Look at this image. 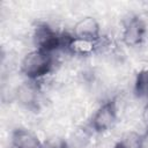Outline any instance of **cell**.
Segmentation results:
<instances>
[{
	"label": "cell",
	"mask_w": 148,
	"mask_h": 148,
	"mask_svg": "<svg viewBox=\"0 0 148 148\" xmlns=\"http://www.w3.org/2000/svg\"><path fill=\"white\" fill-rule=\"evenodd\" d=\"M16 97L21 104L27 108H32L37 103V90L31 83H23L17 88Z\"/></svg>",
	"instance_id": "cell-7"
},
{
	"label": "cell",
	"mask_w": 148,
	"mask_h": 148,
	"mask_svg": "<svg viewBox=\"0 0 148 148\" xmlns=\"http://www.w3.org/2000/svg\"><path fill=\"white\" fill-rule=\"evenodd\" d=\"M43 148H67V142L61 136H51L43 143Z\"/></svg>",
	"instance_id": "cell-11"
},
{
	"label": "cell",
	"mask_w": 148,
	"mask_h": 148,
	"mask_svg": "<svg viewBox=\"0 0 148 148\" xmlns=\"http://www.w3.org/2000/svg\"><path fill=\"white\" fill-rule=\"evenodd\" d=\"M117 110L114 101H109L104 103L94 114L91 120V126L97 132H103L109 130L116 121Z\"/></svg>",
	"instance_id": "cell-3"
},
{
	"label": "cell",
	"mask_w": 148,
	"mask_h": 148,
	"mask_svg": "<svg viewBox=\"0 0 148 148\" xmlns=\"http://www.w3.org/2000/svg\"><path fill=\"white\" fill-rule=\"evenodd\" d=\"M12 148H13V147H12Z\"/></svg>",
	"instance_id": "cell-13"
},
{
	"label": "cell",
	"mask_w": 148,
	"mask_h": 148,
	"mask_svg": "<svg viewBox=\"0 0 148 148\" xmlns=\"http://www.w3.org/2000/svg\"><path fill=\"white\" fill-rule=\"evenodd\" d=\"M74 37L95 43L99 39V24L90 16L83 17L74 27Z\"/></svg>",
	"instance_id": "cell-4"
},
{
	"label": "cell",
	"mask_w": 148,
	"mask_h": 148,
	"mask_svg": "<svg viewBox=\"0 0 148 148\" xmlns=\"http://www.w3.org/2000/svg\"><path fill=\"white\" fill-rule=\"evenodd\" d=\"M52 67L51 54L42 50L29 52L22 60L21 69L31 80L39 79L47 74Z\"/></svg>",
	"instance_id": "cell-1"
},
{
	"label": "cell",
	"mask_w": 148,
	"mask_h": 148,
	"mask_svg": "<svg viewBox=\"0 0 148 148\" xmlns=\"http://www.w3.org/2000/svg\"><path fill=\"white\" fill-rule=\"evenodd\" d=\"M146 32V25L143 21L139 17H132L125 25L123 40L128 46H135L140 44L143 39Z\"/></svg>",
	"instance_id": "cell-5"
},
{
	"label": "cell",
	"mask_w": 148,
	"mask_h": 148,
	"mask_svg": "<svg viewBox=\"0 0 148 148\" xmlns=\"http://www.w3.org/2000/svg\"><path fill=\"white\" fill-rule=\"evenodd\" d=\"M13 148H43L38 138L27 130H15L12 135Z\"/></svg>",
	"instance_id": "cell-6"
},
{
	"label": "cell",
	"mask_w": 148,
	"mask_h": 148,
	"mask_svg": "<svg viewBox=\"0 0 148 148\" xmlns=\"http://www.w3.org/2000/svg\"><path fill=\"white\" fill-rule=\"evenodd\" d=\"M135 92L139 97H148V71H142L135 80Z\"/></svg>",
	"instance_id": "cell-10"
},
{
	"label": "cell",
	"mask_w": 148,
	"mask_h": 148,
	"mask_svg": "<svg viewBox=\"0 0 148 148\" xmlns=\"http://www.w3.org/2000/svg\"><path fill=\"white\" fill-rule=\"evenodd\" d=\"M94 44L95 43H92V42H88V40H84V39H80V38L73 37V40L71 42L68 50H71L72 52H75V53L87 54V53L92 51Z\"/></svg>",
	"instance_id": "cell-9"
},
{
	"label": "cell",
	"mask_w": 148,
	"mask_h": 148,
	"mask_svg": "<svg viewBox=\"0 0 148 148\" xmlns=\"http://www.w3.org/2000/svg\"><path fill=\"white\" fill-rule=\"evenodd\" d=\"M143 119H145V121L148 124V106L145 109V112H143Z\"/></svg>",
	"instance_id": "cell-12"
},
{
	"label": "cell",
	"mask_w": 148,
	"mask_h": 148,
	"mask_svg": "<svg viewBox=\"0 0 148 148\" xmlns=\"http://www.w3.org/2000/svg\"><path fill=\"white\" fill-rule=\"evenodd\" d=\"M34 40L37 46V50H42L44 52L51 53L56 49L61 46V38L56 31L52 30L47 24L42 23L38 24L35 29Z\"/></svg>",
	"instance_id": "cell-2"
},
{
	"label": "cell",
	"mask_w": 148,
	"mask_h": 148,
	"mask_svg": "<svg viewBox=\"0 0 148 148\" xmlns=\"http://www.w3.org/2000/svg\"><path fill=\"white\" fill-rule=\"evenodd\" d=\"M143 139L136 132H127L123 135L116 148H142Z\"/></svg>",
	"instance_id": "cell-8"
}]
</instances>
